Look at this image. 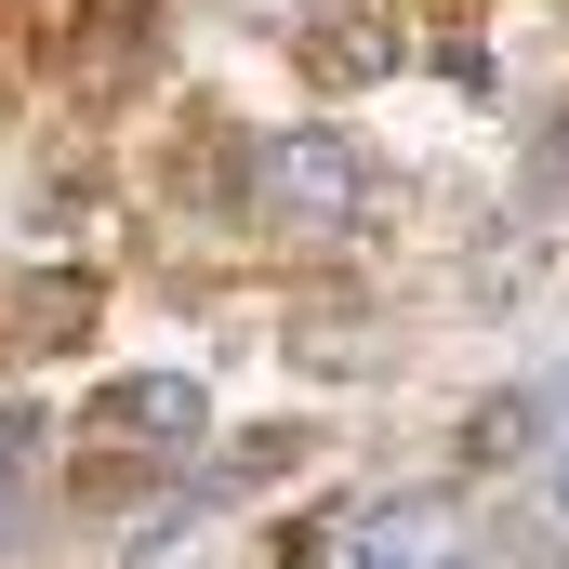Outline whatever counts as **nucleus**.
<instances>
[{
  "label": "nucleus",
  "instance_id": "nucleus-1",
  "mask_svg": "<svg viewBox=\"0 0 569 569\" xmlns=\"http://www.w3.org/2000/svg\"><path fill=\"white\" fill-rule=\"evenodd\" d=\"M252 186H266V212L279 226H305V239H331L345 212H358V146L345 133H266V159H252Z\"/></svg>",
  "mask_w": 569,
  "mask_h": 569
},
{
  "label": "nucleus",
  "instance_id": "nucleus-2",
  "mask_svg": "<svg viewBox=\"0 0 569 569\" xmlns=\"http://www.w3.org/2000/svg\"><path fill=\"white\" fill-rule=\"evenodd\" d=\"M0 318H13V345H27V358H67V345L107 318V291L80 279V266H40V279H13V305H0Z\"/></svg>",
  "mask_w": 569,
  "mask_h": 569
},
{
  "label": "nucleus",
  "instance_id": "nucleus-3",
  "mask_svg": "<svg viewBox=\"0 0 569 569\" xmlns=\"http://www.w3.org/2000/svg\"><path fill=\"white\" fill-rule=\"evenodd\" d=\"M107 425H120V437H159V450H199V437H212V398H199L186 371H133V385L107 398Z\"/></svg>",
  "mask_w": 569,
  "mask_h": 569
},
{
  "label": "nucleus",
  "instance_id": "nucleus-4",
  "mask_svg": "<svg viewBox=\"0 0 569 569\" xmlns=\"http://www.w3.org/2000/svg\"><path fill=\"white\" fill-rule=\"evenodd\" d=\"M530 437H543V398H477L450 425V463L463 477H503V463H530Z\"/></svg>",
  "mask_w": 569,
  "mask_h": 569
},
{
  "label": "nucleus",
  "instance_id": "nucleus-5",
  "mask_svg": "<svg viewBox=\"0 0 569 569\" xmlns=\"http://www.w3.org/2000/svg\"><path fill=\"white\" fill-rule=\"evenodd\" d=\"M146 13L159 0H80V40H67L80 80H120V53H146Z\"/></svg>",
  "mask_w": 569,
  "mask_h": 569
},
{
  "label": "nucleus",
  "instance_id": "nucleus-6",
  "mask_svg": "<svg viewBox=\"0 0 569 569\" xmlns=\"http://www.w3.org/2000/svg\"><path fill=\"white\" fill-rule=\"evenodd\" d=\"M305 53H318V80H345V93H358V80H385V67H398V40H385V27H371V13H331V27H318V40H305Z\"/></svg>",
  "mask_w": 569,
  "mask_h": 569
},
{
  "label": "nucleus",
  "instance_id": "nucleus-7",
  "mask_svg": "<svg viewBox=\"0 0 569 569\" xmlns=\"http://www.w3.org/2000/svg\"><path fill=\"white\" fill-rule=\"evenodd\" d=\"M291 463H305V437H291V425H266V437H239V463H226V490H279Z\"/></svg>",
  "mask_w": 569,
  "mask_h": 569
},
{
  "label": "nucleus",
  "instance_id": "nucleus-8",
  "mask_svg": "<svg viewBox=\"0 0 569 569\" xmlns=\"http://www.w3.org/2000/svg\"><path fill=\"white\" fill-rule=\"evenodd\" d=\"M40 450H53V425H40V411H27V398H0V490H13V477H27V463H40Z\"/></svg>",
  "mask_w": 569,
  "mask_h": 569
},
{
  "label": "nucleus",
  "instance_id": "nucleus-9",
  "mask_svg": "<svg viewBox=\"0 0 569 569\" xmlns=\"http://www.w3.org/2000/svg\"><path fill=\"white\" fill-rule=\"evenodd\" d=\"M557 530H569V463H557Z\"/></svg>",
  "mask_w": 569,
  "mask_h": 569
}]
</instances>
